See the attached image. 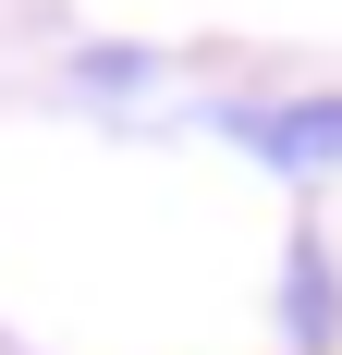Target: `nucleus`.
Returning <instances> with one entry per match:
<instances>
[{
	"label": "nucleus",
	"instance_id": "obj_1",
	"mask_svg": "<svg viewBox=\"0 0 342 355\" xmlns=\"http://www.w3.org/2000/svg\"><path fill=\"white\" fill-rule=\"evenodd\" d=\"M220 135L257 147L269 172H342V98H233Z\"/></svg>",
	"mask_w": 342,
	"mask_h": 355
},
{
	"label": "nucleus",
	"instance_id": "obj_2",
	"mask_svg": "<svg viewBox=\"0 0 342 355\" xmlns=\"http://www.w3.org/2000/svg\"><path fill=\"white\" fill-rule=\"evenodd\" d=\"M281 331H294L306 355L342 343V270H330V245H318V233H294V245H281Z\"/></svg>",
	"mask_w": 342,
	"mask_h": 355
}]
</instances>
